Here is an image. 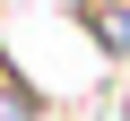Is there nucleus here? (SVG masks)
Wrapping results in <instances>:
<instances>
[{"instance_id": "obj_1", "label": "nucleus", "mask_w": 130, "mask_h": 121, "mask_svg": "<svg viewBox=\"0 0 130 121\" xmlns=\"http://www.w3.org/2000/svg\"><path fill=\"white\" fill-rule=\"evenodd\" d=\"M78 17H87V35H95L104 52L130 61V0H78Z\"/></svg>"}, {"instance_id": "obj_2", "label": "nucleus", "mask_w": 130, "mask_h": 121, "mask_svg": "<svg viewBox=\"0 0 130 121\" xmlns=\"http://www.w3.org/2000/svg\"><path fill=\"white\" fill-rule=\"evenodd\" d=\"M35 112H43V95L9 69V52H0V121H35Z\"/></svg>"}]
</instances>
